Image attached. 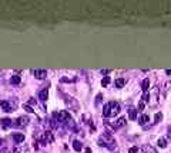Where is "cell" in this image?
Instances as JSON below:
<instances>
[{
	"mask_svg": "<svg viewBox=\"0 0 171 153\" xmlns=\"http://www.w3.org/2000/svg\"><path fill=\"white\" fill-rule=\"evenodd\" d=\"M101 98H103V95H101V94H99V95H97V99H96V105H99V103H100Z\"/></svg>",
	"mask_w": 171,
	"mask_h": 153,
	"instance_id": "28",
	"label": "cell"
},
{
	"mask_svg": "<svg viewBox=\"0 0 171 153\" xmlns=\"http://www.w3.org/2000/svg\"><path fill=\"white\" fill-rule=\"evenodd\" d=\"M144 106H145V103H144L143 101H141L140 103H138V109H137V112H141V111L144 109Z\"/></svg>",
	"mask_w": 171,
	"mask_h": 153,
	"instance_id": "25",
	"label": "cell"
},
{
	"mask_svg": "<svg viewBox=\"0 0 171 153\" xmlns=\"http://www.w3.org/2000/svg\"><path fill=\"white\" fill-rule=\"evenodd\" d=\"M161 119H163V114H161V112H157L156 116H154V123H158Z\"/></svg>",
	"mask_w": 171,
	"mask_h": 153,
	"instance_id": "22",
	"label": "cell"
},
{
	"mask_svg": "<svg viewBox=\"0 0 171 153\" xmlns=\"http://www.w3.org/2000/svg\"><path fill=\"white\" fill-rule=\"evenodd\" d=\"M114 153H119V152H117V150H116V152H114Z\"/></svg>",
	"mask_w": 171,
	"mask_h": 153,
	"instance_id": "32",
	"label": "cell"
},
{
	"mask_svg": "<svg viewBox=\"0 0 171 153\" xmlns=\"http://www.w3.org/2000/svg\"><path fill=\"white\" fill-rule=\"evenodd\" d=\"M143 152L144 153H158L157 150L153 146H150V145H144V146H143Z\"/></svg>",
	"mask_w": 171,
	"mask_h": 153,
	"instance_id": "16",
	"label": "cell"
},
{
	"mask_svg": "<svg viewBox=\"0 0 171 153\" xmlns=\"http://www.w3.org/2000/svg\"><path fill=\"white\" fill-rule=\"evenodd\" d=\"M124 85H125L124 78H117V79H116V87H117V88H123Z\"/></svg>",
	"mask_w": 171,
	"mask_h": 153,
	"instance_id": "18",
	"label": "cell"
},
{
	"mask_svg": "<svg viewBox=\"0 0 171 153\" xmlns=\"http://www.w3.org/2000/svg\"><path fill=\"white\" fill-rule=\"evenodd\" d=\"M20 82H21V78H20L19 75H13L10 78V84H12V85H19Z\"/></svg>",
	"mask_w": 171,
	"mask_h": 153,
	"instance_id": "17",
	"label": "cell"
},
{
	"mask_svg": "<svg viewBox=\"0 0 171 153\" xmlns=\"http://www.w3.org/2000/svg\"><path fill=\"white\" fill-rule=\"evenodd\" d=\"M73 149H74L76 152H81V149H83L81 142H80V140H74V142H73Z\"/></svg>",
	"mask_w": 171,
	"mask_h": 153,
	"instance_id": "15",
	"label": "cell"
},
{
	"mask_svg": "<svg viewBox=\"0 0 171 153\" xmlns=\"http://www.w3.org/2000/svg\"><path fill=\"white\" fill-rule=\"evenodd\" d=\"M86 153H91V149H90V147H87V149H86Z\"/></svg>",
	"mask_w": 171,
	"mask_h": 153,
	"instance_id": "31",
	"label": "cell"
},
{
	"mask_svg": "<svg viewBox=\"0 0 171 153\" xmlns=\"http://www.w3.org/2000/svg\"><path fill=\"white\" fill-rule=\"evenodd\" d=\"M100 72H101V74H104V75H107V74L110 72V70H101Z\"/></svg>",
	"mask_w": 171,
	"mask_h": 153,
	"instance_id": "29",
	"label": "cell"
},
{
	"mask_svg": "<svg viewBox=\"0 0 171 153\" xmlns=\"http://www.w3.org/2000/svg\"><path fill=\"white\" fill-rule=\"evenodd\" d=\"M0 122H1V126H3V129H7V128H10L12 125H13V121H12V119H9V118H3Z\"/></svg>",
	"mask_w": 171,
	"mask_h": 153,
	"instance_id": "12",
	"label": "cell"
},
{
	"mask_svg": "<svg viewBox=\"0 0 171 153\" xmlns=\"http://www.w3.org/2000/svg\"><path fill=\"white\" fill-rule=\"evenodd\" d=\"M171 88V81H167V82L164 84V87H163V95H167V92H168V89Z\"/></svg>",
	"mask_w": 171,
	"mask_h": 153,
	"instance_id": "20",
	"label": "cell"
},
{
	"mask_svg": "<svg viewBox=\"0 0 171 153\" xmlns=\"http://www.w3.org/2000/svg\"><path fill=\"white\" fill-rule=\"evenodd\" d=\"M70 119H71V116L67 111H56L53 114V121L57 123H67Z\"/></svg>",
	"mask_w": 171,
	"mask_h": 153,
	"instance_id": "4",
	"label": "cell"
},
{
	"mask_svg": "<svg viewBox=\"0 0 171 153\" xmlns=\"http://www.w3.org/2000/svg\"><path fill=\"white\" fill-rule=\"evenodd\" d=\"M64 102H66V105H67V108L69 109H71L74 112L80 111V103L76 98H73V96H66V98H64Z\"/></svg>",
	"mask_w": 171,
	"mask_h": 153,
	"instance_id": "5",
	"label": "cell"
},
{
	"mask_svg": "<svg viewBox=\"0 0 171 153\" xmlns=\"http://www.w3.org/2000/svg\"><path fill=\"white\" fill-rule=\"evenodd\" d=\"M110 82H111V78H110V76H107V75L101 79V85H103V87H107Z\"/></svg>",
	"mask_w": 171,
	"mask_h": 153,
	"instance_id": "21",
	"label": "cell"
},
{
	"mask_svg": "<svg viewBox=\"0 0 171 153\" xmlns=\"http://www.w3.org/2000/svg\"><path fill=\"white\" fill-rule=\"evenodd\" d=\"M32 74H33L37 79H44L47 76V71L46 70H32Z\"/></svg>",
	"mask_w": 171,
	"mask_h": 153,
	"instance_id": "7",
	"label": "cell"
},
{
	"mask_svg": "<svg viewBox=\"0 0 171 153\" xmlns=\"http://www.w3.org/2000/svg\"><path fill=\"white\" fill-rule=\"evenodd\" d=\"M157 143H158V146L163 147V149L167 147V139H165V138H160V139L157 140Z\"/></svg>",
	"mask_w": 171,
	"mask_h": 153,
	"instance_id": "19",
	"label": "cell"
},
{
	"mask_svg": "<svg viewBox=\"0 0 171 153\" xmlns=\"http://www.w3.org/2000/svg\"><path fill=\"white\" fill-rule=\"evenodd\" d=\"M147 122H150V116L147 114H143L140 118H138V123L141 125V126H144V125H147Z\"/></svg>",
	"mask_w": 171,
	"mask_h": 153,
	"instance_id": "11",
	"label": "cell"
},
{
	"mask_svg": "<svg viewBox=\"0 0 171 153\" xmlns=\"http://www.w3.org/2000/svg\"><path fill=\"white\" fill-rule=\"evenodd\" d=\"M120 114V103L116 101H110L103 106V116L104 118H114Z\"/></svg>",
	"mask_w": 171,
	"mask_h": 153,
	"instance_id": "2",
	"label": "cell"
},
{
	"mask_svg": "<svg viewBox=\"0 0 171 153\" xmlns=\"http://www.w3.org/2000/svg\"><path fill=\"white\" fill-rule=\"evenodd\" d=\"M23 108L26 109V111H27V112H29V114H34V109L32 108V106H29V105H26V103L23 105Z\"/></svg>",
	"mask_w": 171,
	"mask_h": 153,
	"instance_id": "24",
	"label": "cell"
},
{
	"mask_svg": "<svg viewBox=\"0 0 171 153\" xmlns=\"http://www.w3.org/2000/svg\"><path fill=\"white\" fill-rule=\"evenodd\" d=\"M125 123H127V119H125V116H123V118H120L119 121L114 123V128H116V129H117V128H121V126H124Z\"/></svg>",
	"mask_w": 171,
	"mask_h": 153,
	"instance_id": "14",
	"label": "cell"
},
{
	"mask_svg": "<svg viewBox=\"0 0 171 153\" xmlns=\"http://www.w3.org/2000/svg\"><path fill=\"white\" fill-rule=\"evenodd\" d=\"M26 105H29V106H32V105H34V106H36V99H34V98H30V101L27 102Z\"/></svg>",
	"mask_w": 171,
	"mask_h": 153,
	"instance_id": "26",
	"label": "cell"
},
{
	"mask_svg": "<svg viewBox=\"0 0 171 153\" xmlns=\"http://www.w3.org/2000/svg\"><path fill=\"white\" fill-rule=\"evenodd\" d=\"M24 135L23 133H13V140H14V143L16 145H19V143H23L24 142Z\"/></svg>",
	"mask_w": 171,
	"mask_h": 153,
	"instance_id": "9",
	"label": "cell"
},
{
	"mask_svg": "<svg viewBox=\"0 0 171 153\" xmlns=\"http://www.w3.org/2000/svg\"><path fill=\"white\" fill-rule=\"evenodd\" d=\"M128 153H138V147H137V146L130 147V150H128Z\"/></svg>",
	"mask_w": 171,
	"mask_h": 153,
	"instance_id": "27",
	"label": "cell"
},
{
	"mask_svg": "<svg viewBox=\"0 0 171 153\" xmlns=\"http://www.w3.org/2000/svg\"><path fill=\"white\" fill-rule=\"evenodd\" d=\"M74 81H76V78H66V76L61 78V82H74Z\"/></svg>",
	"mask_w": 171,
	"mask_h": 153,
	"instance_id": "23",
	"label": "cell"
},
{
	"mask_svg": "<svg viewBox=\"0 0 171 153\" xmlns=\"http://www.w3.org/2000/svg\"><path fill=\"white\" fill-rule=\"evenodd\" d=\"M99 145L107 147L108 150H116L117 149V142L114 139V136L111 133H108V132H104L99 138Z\"/></svg>",
	"mask_w": 171,
	"mask_h": 153,
	"instance_id": "1",
	"label": "cell"
},
{
	"mask_svg": "<svg viewBox=\"0 0 171 153\" xmlns=\"http://www.w3.org/2000/svg\"><path fill=\"white\" fill-rule=\"evenodd\" d=\"M47 98H49V88H46V87H44V88H43L39 92V99L41 102H46Z\"/></svg>",
	"mask_w": 171,
	"mask_h": 153,
	"instance_id": "8",
	"label": "cell"
},
{
	"mask_svg": "<svg viewBox=\"0 0 171 153\" xmlns=\"http://www.w3.org/2000/svg\"><path fill=\"white\" fill-rule=\"evenodd\" d=\"M137 109L134 108V106H130V108H128V118H130V119H131V121H136V119H137Z\"/></svg>",
	"mask_w": 171,
	"mask_h": 153,
	"instance_id": "10",
	"label": "cell"
},
{
	"mask_svg": "<svg viewBox=\"0 0 171 153\" xmlns=\"http://www.w3.org/2000/svg\"><path fill=\"white\" fill-rule=\"evenodd\" d=\"M29 122H30V119H29V116H26V115H23V116H20V118H17V121H16V126L17 128H24L29 125Z\"/></svg>",
	"mask_w": 171,
	"mask_h": 153,
	"instance_id": "6",
	"label": "cell"
},
{
	"mask_svg": "<svg viewBox=\"0 0 171 153\" xmlns=\"http://www.w3.org/2000/svg\"><path fill=\"white\" fill-rule=\"evenodd\" d=\"M0 108L3 109L4 112H13L17 108V99L12 98V99H3L0 101Z\"/></svg>",
	"mask_w": 171,
	"mask_h": 153,
	"instance_id": "3",
	"label": "cell"
},
{
	"mask_svg": "<svg viewBox=\"0 0 171 153\" xmlns=\"http://www.w3.org/2000/svg\"><path fill=\"white\" fill-rule=\"evenodd\" d=\"M165 74H167V75H171V70H165Z\"/></svg>",
	"mask_w": 171,
	"mask_h": 153,
	"instance_id": "30",
	"label": "cell"
},
{
	"mask_svg": "<svg viewBox=\"0 0 171 153\" xmlns=\"http://www.w3.org/2000/svg\"><path fill=\"white\" fill-rule=\"evenodd\" d=\"M141 89H143V94L148 92V89H150V81H148V78H145L144 81L141 82Z\"/></svg>",
	"mask_w": 171,
	"mask_h": 153,
	"instance_id": "13",
	"label": "cell"
}]
</instances>
